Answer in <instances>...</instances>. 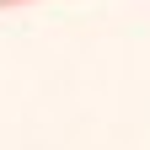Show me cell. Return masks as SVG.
I'll list each match as a JSON object with an SVG mask.
<instances>
[{"mask_svg": "<svg viewBox=\"0 0 150 150\" xmlns=\"http://www.w3.org/2000/svg\"><path fill=\"white\" fill-rule=\"evenodd\" d=\"M0 6H11V0H0Z\"/></svg>", "mask_w": 150, "mask_h": 150, "instance_id": "obj_1", "label": "cell"}]
</instances>
